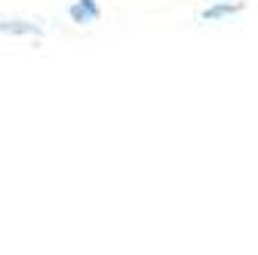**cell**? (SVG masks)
Wrapping results in <instances>:
<instances>
[{
    "label": "cell",
    "instance_id": "6da1fadb",
    "mask_svg": "<svg viewBox=\"0 0 258 255\" xmlns=\"http://www.w3.org/2000/svg\"><path fill=\"white\" fill-rule=\"evenodd\" d=\"M68 16H71V22H77V25H92V22L102 19V7L95 4V0H77V4H71Z\"/></svg>",
    "mask_w": 258,
    "mask_h": 255
},
{
    "label": "cell",
    "instance_id": "7a4b0ae2",
    "mask_svg": "<svg viewBox=\"0 0 258 255\" xmlns=\"http://www.w3.org/2000/svg\"><path fill=\"white\" fill-rule=\"evenodd\" d=\"M0 34H10V37H40L43 28L37 22H25V19H7L0 22Z\"/></svg>",
    "mask_w": 258,
    "mask_h": 255
},
{
    "label": "cell",
    "instance_id": "3957f363",
    "mask_svg": "<svg viewBox=\"0 0 258 255\" xmlns=\"http://www.w3.org/2000/svg\"><path fill=\"white\" fill-rule=\"evenodd\" d=\"M243 10H246V4H240V0H234V4H224V0H218L215 7H209V10L203 13V22H218V19L237 16V13H243Z\"/></svg>",
    "mask_w": 258,
    "mask_h": 255
}]
</instances>
